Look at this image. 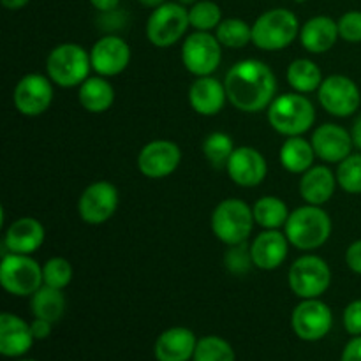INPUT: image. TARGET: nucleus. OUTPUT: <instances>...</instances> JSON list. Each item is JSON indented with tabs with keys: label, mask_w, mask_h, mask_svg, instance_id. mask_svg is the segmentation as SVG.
Wrapping results in <instances>:
<instances>
[{
	"label": "nucleus",
	"mask_w": 361,
	"mask_h": 361,
	"mask_svg": "<svg viewBox=\"0 0 361 361\" xmlns=\"http://www.w3.org/2000/svg\"><path fill=\"white\" fill-rule=\"evenodd\" d=\"M337 185V175L328 166H312L300 180V194L307 204L323 207L334 197Z\"/></svg>",
	"instance_id": "25"
},
{
	"label": "nucleus",
	"mask_w": 361,
	"mask_h": 361,
	"mask_svg": "<svg viewBox=\"0 0 361 361\" xmlns=\"http://www.w3.org/2000/svg\"><path fill=\"white\" fill-rule=\"evenodd\" d=\"M90 60L99 76H118L130 63V46L118 35H104L92 46Z\"/></svg>",
	"instance_id": "16"
},
{
	"label": "nucleus",
	"mask_w": 361,
	"mask_h": 361,
	"mask_svg": "<svg viewBox=\"0 0 361 361\" xmlns=\"http://www.w3.org/2000/svg\"><path fill=\"white\" fill-rule=\"evenodd\" d=\"M286 78H288L289 87L298 94H310V92L319 90L323 83V73L319 66L310 59L293 60L288 67Z\"/></svg>",
	"instance_id": "29"
},
{
	"label": "nucleus",
	"mask_w": 361,
	"mask_h": 361,
	"mask_svg": "<svg viewBox=\"0 0 361 361\" xmlns=\"http://www.w3.org/2000/svg\"><path fill=\"white\" fill-rule=\"evenodd\" d=\"M334 326L331 309L319 298L302 300L291 314V328L298 338L317 342L326 337Z\"/></svg>",
	"instance_id": "12"
},
{
	"label": "nucleus",
	"mask_w": 361,
	"mask_h": 361,
	"mask_svg": "<svg viewBox=\"0 0 361 361\" xmlns=\"http://www.w3.org/2000/svg\"><path fill=\"white\" fill-rule=\"evenodd\" d=\"M118 201V189L111 182L99 180L81 192L78 200V214L85 224L101 226L115 215Z\"/></svg>",
	"instance_id": "13"
},
{
	"label": "nucleus",
	"mask_w": 361,
	"mask_h": 361,
	"mask_svg": "<svg viewBox=\"0 0 361 361\" xmlns=\"http://www.w3.org/2000/svg\"><path fill=\"white\" fill-rule=\"evenodd\" d=\"M344 328L349 335H361V300L349 303L344 310Z\"/></svg>",
	"instance_id": "39"
},
{
	"label": "nucleus",
	"mask_w": 361,
	"mask_h": 361,
	"mask_svg": "<svg viewBox=\"0 0 361 361\" xmlns=\"http://www.w3.org/2000/svg\"><path fill=\"white\" fill-rule=\"evenodd\" d=\"M192 361H236V355L226 338L207 335L197 341Z\"/></svg>",
	"instance_id": "32"
},
{
	"label": "nucleus",
	"mask_w": 361,
	"mask_h": 361,
	"mask_svg": "<svg viewBox=\"0 0 361 361\" xmlns=\"http://www.w3.org/2000/svg\"><path fill=\"white\" fill-rule=\"evenodd\" d=\"M46 231L42 222L34 217H20L7 228L4 236V247L11 254H27L32 256L44 243Z\"/></svg>",
	"instance_id": "21"
},
{
	"label": "nucleus",
	"mask_w": 361,
	"mask_h": 361,
	"mask_svg": "<svg viewBox=\"0 0 361 361\" xmlns=\"http://www.w3.org/2000/svg\"><path fill=\"white\" fill-rule=\"evenodd\" d=\"M197 338L192 330L183 326L162 331L155 341L154 355L157 361H189L194 358Z\"/></svg>",
	"instance_id": "22"
},
{
	"label": "nucleus",
	"mask_w": 361,
	"mask_h": 361,
	"mask_svg": "<svg viewBox=\"0 0 361 361\" xmlns=\"http://www.w3.org/2000/svg\"><path fill=\"white\" fill-rule=\"evenodd\" d=\"M341 361H361V335L345 344Z\"/></svg>",
	"instance_id": "42"
},
{
	"label": "nucleus",
	"mask_w": 361,
	"mask_h": 361,
	"mask_svg": "<svg viewBox=\"0 0 361 361\" xmlns=\"http://www.w3.org/2000/svg\"><path fill=\"white\" fill-rule=\"evenodd\" d=\"M254 212L245 201L229 197L221 201L212 214V231L224 245H238L249 240L254 229Z\"/></svg>",
	"instance_id": "6"
},
{
	"label": "nucleus",
	"mask_w": 361,
	"mask_h": 361,
	"mask_svg": "<svg viewBox=\"0 0 361 361\" xmlns=\"http://www.w3.org/2000/svg\"><path fill=\"white\" fill-rule=\"evenodd\" d=\"M42 277L46 286L63 291L73 281V264L66 257H51L42 264Z\"/></svg>",
	"instance_id": "36"
},
{
	"label": "nucleus",
	"mask_w": 361,
	"mask_h": 361,
	"mask_svg": "<svg viewBox=\"0 0 361 361\" xmlns=\"http://www.w3.org/2000/svg\"><path fill=\"white\" fill-rule=\"evenodd\" d=\"M289 245L291 243L286 233H281L279 229H264L250 243L254 267L264 271L277 270L288 257Z\"/></svg>",
	"instance_id": "19"
},
{
	"label": "nucleus",
	"mask_w": 361,
	"mask_h": 361,
	"mask_svg": "<svg viewBox=\"0 0 361 361\" xmlns=\"http://www.w3.org/2000/svg\"><path fill=\"white\" fill-rule=\"evenodd\" d=\"M338 34L345 42H361V11H348L338 20Z\"/></svg>",
	"instance_id": "38"
},
{
	"label": "nucleus",
	"mask_w": 361,
	"mask_h": 361,
	"mask_svg": "<svg viewBox=\"0 0 361 361\" xmlns=\"http://www.w3.org/2000/svg\"><path fill=\"white\" fill-rule=\"evenodd\" d=\"M316 157L321 161L330 162V164H338L345 157L353 154V136L348 129L337 123H323L317 127L310 137Z\"/></svg>",
	"instance_id": "18"
},
{
	"label": "nucleus",
	"mask_w": 361,
	"mask_h": 361,
	"mask_svg": "<svg viewBox=\"0 0 361 361\" xmlns=\"http://www.w3.org/2000/svg\"><path fill=\"white\" fill-rule=\"evenodd\" d=\"M254 221L263 229H281L288 222L289 214L288 204L277 196H264L254 203Z\"/></svg>",
	"instance_id": "30"
},
{
	"label": "nucleus",
	"mask_w": 361,
	"mask_h": 361,
	"mask_svg": "<svg viewBox=\"0 0 361 361\" xmlns=\"http://www.w3.org/2000/svg\"><path fill=\"white\" fill-rule=\"evenodd\" d=\"M30 310L34 317L46 319L49 323H59L66 312V296L62 289L42 286L30 296Z\"/></svg>",
	"instance_id": "28"
},
{
	"label": "nucleus",
	"mask_w": 361,
	"mask_h": 361,
	"mask_svg": "<svg viewBox=\"0 0 361 361\" xmlns=\"http://www.w3.org/2000/svg\"><path fill=\"white\" fill-rule=\"evenodd\" d=\"M351 136H353V143L355 147L361 150V113L355 118V123H353V129H351Z\"/></svg>",
	"instance_id": "44"
},
{
	"label": "nucleus",
	"mask_w": 361,
	"mask_h": 361,
	"mask_svg": "<svg viewBox=\"0 0 361 361\" xmlns=\"http://www.w3.org/2000/svg\"><path fill=\"white\" fill-rule=\"evenodd\" d=\"M215 35H217L219 42L226 48H245L249 42H252V25L240 20V18H226L215 28Z\"/></svg>",
	"instance_id": "31"
},
{
	"label": "nucleus",
	"mask_w": 361,
	"mask_h": 361,
	"mask_svg": "<svg viewBox=\"0 0 361 361\" xmlns=\"http://www.w3.org/2000/svg\"><path fill=\"white\" fill-rule=\"evenodd\" d=\"M176 2L183 4V6H192V4H196L197 0H176Z\"/></svg>",
	"instance_id": "47"
},
{
	"label": "nucleus",
	"mask_w": 361,
	"mask_h": 361,
	"mask_svg": "<svg viewBox=\"0 0 361 361\" xmlns=\"http://www.w3.org/2000/svg\"><path fill=\"white\" fill-rule=\"evenodd\" d=\"M300 21L293 11L275 7L261 14L252 25V44L263 51H281L300 37Z\"/></svg>",
	"instance_id": "4"
},
{
	"label": "nucleus",
	"mask_w": 361,
	"mask_h": 361,
	"mask_svg": "<svg viewBox=\"0 0 361 361\" xmlns=\"http://www.w3.org/2000/svg\"><path fill=\"white\" fill-rule=\"evenodd\" d=\"M190 27L200 32H212L221 25L222 11L212 0H197L189 9Z\"/></svg>",
	"instance_id": "34"
},
{
	"label": "nucleus",
	"mask_w": 361,
	"mask_h": 361,
	"mask_svg": "<svg viewBox=\"0 0 361 361\" xmlns=\"http://www.w3.org/2000/svg\"><path fill=\"white\" fill-rule=\"evenodd\" d=\"M228 175L236 185L252 189L261 185L268 175V164L264 155L252 147H238L235 148L233 155L229 157Z\"/></svg>",
	"instance_id": "17"
},
{
	"label": "nucleus",
	"mask_w": 361,
	"mask_h": 361,
	"mask_svg": "<svg viewBox=\"0 0 361 361\" xmlns=\"http://www.w3.org/2000/svg\"><path fill=\"white\" fill-rule=\"evenodd\" d=\"M228 101L243 113H259L277 97V78L268 63L256 59L236 62L226 74Z\"/></svg>",
	"instance_id": "1"
},
{
	"label": "nucleus",
	"mask_w": 361,
	"mask_h": 361,
	"mask_svg": "<svg viewBox=\"0 0 361 361\" xmlns=\"http://www.w3.org/2000/svg\"><path fill=\"white\" fill-rule=\"evenodd\" d=\"M92 71L90 51L76 42H63L53 48L46 59L48 78L62 88L80 87Z\"/></svg>",
	"instance_id": "5"
},
{
	"label": "nucleus",
	"mask_w": 361,
	"mask_h": 361,
	"mask_svg": "<svg viewBox=\"0 0 361 361\" xmlns=\"http://www.w3.org/2000/svg\"><path fill=\"white\" fill-rule=\"evenodd\" d=\"M337 183L344 192L361 194V154H351L338 162Z\"/></svg>",
	"instance_id": "35"
},
{
	"label": "nucleus",
	"mask_w": 361,
	"mask_h": 361,
	"mask_svg": "<svg viewBox=\"0 0 361 361\" xmlns=\"http://www.w3.org/2000/svg\"><path fill=\"white\" fill-rule=\"evenodd\" d=\"M189 27V9L180 2H166L148 16L147 39L157 48H169L185 35Z\"/></svg>",
	"instance_id": "9"
},
{
	"label": "nucleus",
	"mask_w": 361,
	"mask_h": 361,
	"mask_svg": "<svg viewBox=\"0 0 361 361\" xmlns=\"http://www.w3.org/2000/svg\"><path fill=\"white\" fill-rule=\"evenodd\" d=\"M30 324L14 314L4 312L0 316V353L6 358H18L28 353L34 345Z\"/></svg>",
	"instance_id": "23"
},
{
	"label": "nucleus",
	"mask_w": 361,
	"mask_h": 361,
	"mask_svg": "<svg viewBox=\"0 0 361 361\" xmlns=\"http://www.w3.org/2000/svg\"><path fill=\"white\" fill-rule=\"evenodd\" d=\"M268 122L282 136H303L316 122V108L305 94L289 92L277 95L268 106Z\"/></svg>",
	"instance_id": "3"
},
{
	"label": "nucleus",
	"mask_w": 361,
	"mask_h": 361,
	"mask_svg": "<svg viewBox=\"0 0 361 361\" xmlns=\"http://www.w3.org/2000/svg\"><path fill=\"white\" fill-rule=\"evenodd\" d=\"M341 34H338V21L334 18L324 16H314L305 21L302 28H300V42L303 48L314 55H321V53L330 51L338 41Z\"/></svg>",
	"instance_id": "24"
},
{
	"label": "nucleus",
	"mask_w": 361,
	"mask_h": 361,
	"mask_svg": "<svg viewBox=\"0 0 361 361\" xmlns=\"http://www.w3.org/2000/svg\"><path fill=\"white\" fill-rule=\"evenodd\" d=\"M53 81L42 74H25L13 92L14 108L25 116H39L53 102Z\"/></svg>",
	"instance_id": "14"
},
{
	"label": "nucleus",
	"mask_w": 361,
	"mask_h": 361,
	"mask_svg": "<svg viewBox=\"0 0 361 361\" xmlns=\"http://www.w3.org/2000/svg\"><path fill=\"white\" fill-rule=\"evenodd\" d=\"M140 4H143L145 7H150V9H157L159 6L166 4V0H140Z\"/></svg>",
	"instance_id": "46"
},
{
	"label": "nucleus",
	"mask_w": 361,
	"mask_h": 361,
	"mask_svg": "<svg viewBox=\"0 0 361 361\" xmlns=\"http://www.w3.org/2000/svg\"><path fill=\"white\" fill-rule=\"evenodd\" d=\"M345 264L349 270L361 275V240H356L345 250Z\"/></svg>",
	"instance_id": "40"
},
{
	"label": "nucleus",
	"mask_w": 361,
	"mask_h": 361,
	"mask_svg": "<svg viewBox=\"0 0 361 361\" xmlns=\"http://www.w3.org/2000/svg\"><path fill=\"white\" fill-rule=\"evenodd\" d=\"M90 4L94 6V9L101 11V13H111L118 7L120 0H90Z\"/></svg>",
	"instance_id": "43"
},
{
	"label": "nucleus",
	"mask_w": 361,
	"mask_h": 361,
	"mask_svg": "<svg viewBox=\"0 0 361 361\" xmlns=\"http://www.w3.org/2000/svg\"><path fill=\"white\" fill-rule=\"evenodd\" d=\"M279 159L286 171L293 173V175H303L314 166L316 152H314L312 143L307 141L305 137L293 136L282 143Z\"/></svg>",
	"instance_id": "27"
},
{
	"label": "nucleus",
	"mask_w": 361,
	"mask_h": 361,
	"mask_svg": "<svg viewBox=\"0 0 361 361\" xmlns=\"http://www.w3.org/2000/svg\"><path fill=\"white\" fill-rule=\"evenodd\" d=\"M317 99L330 115L348 118L358 111L361 92L356 81H353L349 76L331 74V76L324 78L321 83L319 90H317Z\"/></svg>",
	"instance_id": "11"
},
{
	"label": "nucleus",
	"mask_w": 361,
	"mask_h": 361,
	"mask_svg": "<svg viewBox=\"0 0 361 361\" xmlns=\"http://www.w3.org/2000/svg\"><path fill=\"white\" fill-rule=\"evenodd\" d=\"M233 152H235V143H233L231 136L221 133V130L208 134L207 140L203 141V154L214 168H222L228 164Z\"/></svg>",
	"instance_id": "33"
},
{
	"label": "nucleus",
	"mask_w": 361,
	"mask_h": 361,
	"mask_svg": "<svg viewBox=\"0 0 361 361\" xmlns=\"http://www.w3.org/2000/svg\"><path fill=\"white\" fill-rule=\"evenodd\" d=\"M0 284L13 296H32L44 286L42 267L27 254H4L0 263Z\"/></svg>",
	"instance_id": "7"
},
{
	"label": "nucleus",
	"mask_w": 361,
	"mask_h": 361,
	"mask_svg": "<svg viewBox=\"0 0 361 361\" xmlns=\"http://www.w3.org/2000/svg\"><path fill=\"white\" fill-rule=\"evenodd\" d=\"M291 291L298 298H319L331 284V270L326 261L314 254H305L291 264L288 274Z\"/></svg>",
	"instance_id": "8"
},
{
	"label": "nucleus",
	"mask_w": 361,
	"mask_h": 361,
	"mask_svg": "<svg viewBox=\"0 0 361 361\" xmlns=\"http://www.w3.org/2000/svg\"><path fill=\"white\" fill-rule=\"evenodd\" d=\"M289 243L298 250H316L331 236V219L316 204H303L289 214L284 226Z\"/></svg>",
	"instance_id": "2"
},
{
	"label": "nucleus",
	"mask_w": 361,
	"mask_h": 361,
	"mask_svg": "<svg viewBox=\"0 0 361 361\" xmlns=\"http://www.w3.org/2000/svg\"><path fill=\"white\" fill-rule=\"evenodd\" d=\"M228 101L224 81L212 76L196 78L189 88V104L197 115L215 116L224 109Z\"/></svg>",
	"instance_id": "20"
},
{
	"label": "nucleus",
	"mask_w": 361,
	"mask_h": 361,
	"mask_svg": "<svg viewBox=\"0 0 361 361\" xmlns=\"http://www.w3.org/2000/svg\"><path fill=\"white\" fill-rule=\"evenodd\" d=\"M296 4H303V2H307V0H295Z\"/></svg>",
	"instance_id": "48"
},
{
	"label": "nucleus",
	"mask_w": 361,
	"mask_h": 361,
	"mask_svg": "<svg viewBox=\"0 0 361 361\" xmlns=\"http://www.w3.org/2000/svg\"><path fill=\"white\" fill-rule=\"evenodd\" d=\"M182 162V150L175 141L155 140L145 145L137 155V169L152 180L173 175Z\"/></svg>",
	"instance_id": "15"
},
{
	"label": "nucleus",
	"mask_w": 361,
	"mask_h": 361,
	"mask_svg": "<svg viewBox=\"0 0 361 361\" xmlns=\"http://www.w3.org/2000/svg\"><path fill=\"white\" fill-rule=\"evenodd\" d=\"M2 6L9 11H18V9H23L30 0H0Z\"/></svg>",
	"instance_id": "45"
},
{
	"label": "nucleus",
	"mask_w": 361,
	"mask_h": 361,
	"mask_svg": "<svg viewBox=\"0 0 361 361\" xmlns=\"http://www.w3.org/2000/svg\"><path fill=\"white\" fill-rule=\"evenodd\" d=\"M30 330L35 341H46V338L51 335L53 323H49V321L46 319H39V317H34V321L30 323Z\"/></svg>",
	"instance_id": "41"
},
{
	"label": "nucleus",
	"mask_w": 361,
	"mask_h": 361,
	"mask_svg": "<svg viewBox=\"0 0 361 361\" xmlns=\"http://www.w3.org/2000/svg\"><path fill=\"white\" fill-rule=\"evenodd\" d=\"M224 264L233 275H245L250 268L254 267L252 254H250V245L247 242L231 245L224 256Z\"/></svg>",
	"instance_id": "37"
},
{
	"label": "nucleus",
	"mask_w": 361,
	"mask_h": 361,
	"mask_svg": "<svg viewBox=\"0 0 361 361\" xmlns=\"http://www.w3.org/2000/svg\"><path fill=\"white\" fill-rule=\"evenodd\" d=\"M183 67L196 78L212 76L222 62V44L217 35L196 30L183 41Z\"/></svg>",
	"instance_id": "10"
},
{
	"label": "nucleus",
	"mask_w": 361,
	"mask_h": 361,
	"mask_svg": "<svg viewBox=\"0 0 361 361\" xmlns=\"http://www.w3.org/2000/svg\"><path fill=\"white\" fill-rule=\"evenodd\" d=\"M78 101L88 113H106L115 102V88L104 76L87 78L80 85Z\"/></svg>",
	"instance_id": "26"
},
{
	"label": "nucleus",
	"mask_w": 361,
	"mask_h": 361,
	"mask_svg": "<svg viewBox=\"0 0 361 361\" xmlns=\"http://www.w3.org/2000/svg\"><path fill=\"white\" fill-rule=\"evenodd\" d=\"M20 361H35V360H20Z\"/></svg>",
	"instance_id": "49"
}]
</instances>
